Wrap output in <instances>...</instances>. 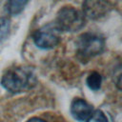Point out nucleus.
Masks as SVG:
<instances>
[{
  "mask_svg": "<svg viewBox=\"0 0 122 122\" xmlns=\"http://www.w3.org/2000/svg\"><path fill=\"white\" fill-rule=\"evenodd\" d=\"M36 78L30 68L15 67L10 69L2 77V86L10 92H22L35 85Z\"/></svg>",
  "mask_w": 122,
  "mask_h": 122,
  "instance_id": "nucleus-1",
  "label": "nucleus"
},
{
  "mask_svg": "<svg viewBox=\"0 0 122 122\" xmlns=\"http://www.w3.org/2000/svg\"><path fill=\"white\" fill-rule=\"evenodd\" d=\"M55 24L60 30L77 31L84 27L85 16L73 7L66 6L57 12Z\"/></svg>",
  "mask_w": 122,
  "mask_h": 122,
  "instance_id": "nucleus-2",
  "label": "nucleus"
},
{
  "mask_svg": "<svg viewBox=\"0 0 122 122\" xmlns=\"http://www.w3.org/2000/svg\"><path fill=\"white\" fill-rule=\"evenodd\" d=\"M76 46L80 54L86 57H90L101 53L104 50L105 42L104 39L99 35L86 32L78 37Z\"/></svg>",
  "mask_w": 122,
  "mask_h": 122,
  "instance_id": "nucleus-3",
  "label": "nucleus"
},
{
  "mask_svg": "<svg viewBox=\"0 0 122 122\" xmlns=\"http://www.w3.org/2000/svg\"><path fill=\"white\" fill-rule=\"evenodd\" d=\"M33 41L38 48L52 49L60 41V30L55 23L45 25L34 32Z\"/></svg>",
  "mask_w": 122,
  "mask_h": 122,
  "instance_id": "nucleus-4",
  "label": "nucleus"
},
{
  "mask_svg": "<svg viewBox=\"0 0 122 122\" xmlns=\"http://www.w3.org/2000/svg\"><path fill=\"white\" fill-rule=\"evenodd\" d=\"M82 10L85 17L97 20L109 14L112 10V5L109 0H84Z\"/></svg>",
  "mask_w": 122,
  "mask_h": 122,
  "instance_id": "nucleus-5",
  "label": "nucleus"
},
{
  "mask_svg": "<svg viewBox=\"0 0 122 122\" xmlns=\"http://www.w3.org/2000/svg\"><path fill=\"white\" fill-rule=\"evenodd\" d=\"M92 107L84 99L75 98L71 105V112L72 116L79 121H86L92 112Z\"/></svg>",
  "mask_w": 122,
  "mask_h": 122,
  "instance_id": "nucleus-6",
  "label": "nucleus"
},
{
  "mask_svg": "<svg viewBox=\"0 0 122 122\" xmlns=\"http://www.w3.org/2000/svg\"><path fill=\"white\" fill-rule=\"evenodd\" d=\"M29 0H8L7 1V10L10 14L17 15L19 14L28 4Z\"/></svg>",
  "mask_w": 122,
  "mask_h": 122,
  "instance_id": "nucleus-7",
  "label": "nucleus"
},
{
  "mask_svg": "<svg viewBox=\"0 0 122 122\" xmlns=\"http://www.w3.org/2000/svg\"><path fill=\"white\" fill-rule=\"evenodd\" d=\"M86 82H87L88 87L91 90H92V91H98L100 89V87H101L102 77H101V75L97 71H92L87 77Z\"/></svg>",
  "mask_w": 122,
  "mask_h": 122,
  "instance_id": "nucleus-8",
  "label": "nucleus"
},
{
  "mask_svg": "<svg viewBox=\"0 0 122 122\" xmlns=\"http://www.w3.org/2000/svg\"><path fill=\"white\" fill-rule=\"evenodd\" d=\"M10 29V20L7 17L0 18V44L6 39Z\"/></svg>",
  "mask_w": 122,
  "mask_h": 122,
  "instance_id": "nucleus-9",
  "label": "nucleus"
},
{
  "mask_svg": "<svg viewBox=\"0 0 122 122\" xmlns=\"http://www.w3.org/2000/svg\"><path fill=\"white\" fill-rule=\"evenodd\" d=\"M86 122H108V118L102 111L93 110Z\"/></svg>",
  "mask_w": 122,
  "mask_h": 122,
  "instance_id": "nucleus-10",
  "label": "nucleus"
},
{
  "mask_svg": "<svg viewBox=\"0 0 122 122\" xmlns=\"http://www.w3.org/2000/svg\"><path fill=\"white\" fill-rule=\"evenodd\" d=\"M27 122H46V121H44V120H42V119H40V118L33 117V118H30V120H28Z\"/></svg>",
  "mask_w": 122,
  "mask_h": 122,
  "instance_id": "nucleus-11",
  "label": "nucleus"
}]
</instances>
